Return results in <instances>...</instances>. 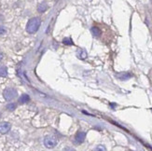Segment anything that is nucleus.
<instances>
[{
  "instance_id": "nucleus-15",
  "label": "nucleus",
  "mask_w": 152,
  "mask_h": 151,
  "mask_svg": "<svg viewBox=\"0 0 152 151\" xmlns=\"http://www.w3.org/2000/svg\"><path fill=\"white\" fill-rule=\"evenodd\" d=\"M6 33H7V30H6V28L4 27V26H0V36L6 34Z\"/></svg>"
},
{
  "instance_id": "nucleus-5",
  "label": "nucleus",
  "mask_w": 152,
  "mask_h": 151,
  "mask_svg": "<svg viewBox=\"0 0 152 151\" xmlns=\"http://www.w3.org/2000/svg\"><path fill=\"white\" fill-rule=\"evenodd\" d=\"M86 138V133L84 132H78L75 136V142L77 144H82Z\"/></svg>"
},
{
  "instance_id": "nucleus-16",
  "label": "nucleus",
  "mask_w": 152,
  "mask_h": 151,
  "mask_svg": "<svg viewBox=\"0 0 152 151\" xmlns=\"http://www.w3.org/2000/svg\"><path fill=\"white\" fill-rule=\"evenodd\" d=\"M64 151H76L74 148H72V147H65L64 149Z\"/></svg>"
},
{
  "instance_id": "nucleus-9",
  "label": "nucleus",
  "mask_w": 152,
  "mask_h": 151,
  "mask_svg": "<svg viewBox=\"0 0 152 151\" xmlns=\"http://www.w3.org/2000/svg\"><path fill=\"white\" fill-rule=\"evenodd\" d=\"M30 101V97L28 94H23L21 97L19 98V102L21 103V104H25V103H27Z\"/></svg>"
},
{
  "instance_id": "nucleus-1",
  "label": "nucleus",
  "mask_w": 152,
  "mask_h": 151,
  "mask_svg": "<svg viewBox=\"0 0 152 151\" xmlns=\"http://www.w3.org/2000/svg\"><path fill=\"white\" fill-rule=\"evenodd\" d=\"M40 24H41L40 18H38V17L32 18L29 20L27 25H26V31H27L29 34H34V33H36L38 30Z\"/></svg>"
},
{
  "instance_id": "nucleus-8",
  "label": "nucleus",
  "mask_w": 152,
  "mask_h": 151,
  "mask_svg": "<svg viewBox=\"0 0 152 151\" xmlns=\"http://www.w3.org/2000/svg\"><path fill=\"white\" fill-rule=\"evenodd\" d=\"M48 9V5L46 4L45 2H42V3H40L38 6H37V11L38 12H45L46 10Z\"/></svg>"
},
{
  "instance_id": "nucleus-11",
  "label": "nucleus",
  "mask_w": 152,
  "mask_h": 151,
  "mask_svg": "<svg viewBox=\"0 0 152 151\" xmlns=\"http://www.w3.org/2000/svg\"><path fill=\"white\" fill-rule=\"evenodd\" d=\"M7 76H8V68L2 65V66H0V77H4Z\"/></svg>"
},
{
  "instance_id": "nucleus-2",
  "label": "nucleus",
  "mask_w": 152,
  "mask_h": 151,
  "mask_svg": "<svg viewBox=\"0 0 152 151\" xmlns=\"http://www.w3.org/2000/svg\"><path fill=\"white\" fill-rule=\"evenodd\" d=\"M18 95V91L14 88H7L3 91V96L6 101H12Z\"/></svg>"
},
{
  "instance_id": "nucleus-6",
  "label": "nucleus",
  "mask_w": 152,
  "mask_h": 151,
  "mask_svg": "<svg viewBox=\"0 0 152 151\" xmlns=\"http://www.w3.org/2000/svg\"><path fill=\"white\" fill-rule=\"evenodd\" d=\"M132 77H133V74L130 73V72H124V73H121V74L117 75V77L121 80H127Z\"/></svg>"
},
{
  "instance_id": "nucleus-4",
  "label": "nucleus",
  "mask_w": 152,
  "mask_h": 151,
  "mask_svg": "<svg viewBox=\"0 0 152 151\" xmlns=\"http://www.w3.org/2000/svg\"><path fill=\"white\" fill-rule=\"evenodd\" d=\"M10 128H11L10 123L6 122V121L1 122V123H0V133H2V134L8 133L10 132Z\"/></svg>"
},
{
  "instance_id": "nucleus-7",
  "label": "nucleus",
  "mask_w": 152,
  "mask_h": 151,
  "mask_svg": "<svg viewBox=\"0 0 152 151\" xmlns=\"http://www.w3.org/2000/svg\"><path fill=\"white\" fill-rule=\"evenodd\" d=\"M77 56L81 59V60H84V59L87 58V52H86L85 50H82V49H79L77 51Z\"/></svg>"
},
{
  "instance_id": "nucleus-10",
  "label": "nucleus",
  "mask_w": 152,
  "mask_h": 151,
  "mask_svg": "<svg viewBox=\"0 0 152 151\" xmlns=\"http://www.w3.org/2000/svg\"><path fill=\"white\" fill-rule=\"evenodd\" d=\"M91 33H92V35H94V36H99L101 35V31H100V29H99L98 27H96V26H94V27H91Z\"/></svg>"
},
{
  "instance_id": "nucleus-17",
  "label": "nucleus",
  "mask_w": 152,
  "mask_h": 151,
  "mask_svg": "<svg viewBox=\"0 0 152 151\" xmlns=\"http://www.w3.org/2000/svg\"><path fill=\"white\" fill-rule=\"evenodd\" d=\"M2 59H3V53L0 52V61H2Z\"/></svg>"
},
{
  "instance_id": "nucleus-13",
  "label": "nucleus",
  "mask_w": 152,
  "mask_h": 151,
  "mask_svg": "<svg viewBox=\"0 0 152 151\" xmlns=\"http://www.w3.org/2000/svg\"><path fill=\"white\" fill-rule=\"evenodd\" d=\"M17 107V104L15 103H12V104H10L7 106V109L10 110V111H13V110H15Z\"/></svg>"
},
{
  "instance_id": "nucleus-12",
  "label": "nucleus",
  "mask_w": 152,
  "mask_h": 151,
  "mask_svg": "<svg viewBox=\"0 0 152 151\" xmlns=\"http://www.w3.org/2000/svg\"><path fill=\"white\" fill-rule=\"evenodd\" d=\"M63 43L64 44V45H74V43H73V40L70 38V37H65V38H64L63 39Z\"/></svg>"
},
{
  "instance_id": "nucleus-14",
  "label": "nucleus",
  "mask_w": 152,
  "mask_h": 151,
  "mask_svg": "<svg viewBox=\"0 0 152 151\" xmlns=\"http://www.w3.org/2000/svg\"><path fill=\"white\" fill-rule=\"evenodd\" d=\"M94 151H107V148L104 147V146H102V145H99L97 146Z\"/></svg>"
},
{
  "instance_id": "nucleus-3",
  "label": "nucleus",
  "mask_w": 152,
  "mask_h": 151,
  "mask_svg": "<svg viewBox=\"0 0 152 151\" xmlns=\"http://www.w3.org/2000/svg\"><path fill=\"white\" fill-rule=\"evenodd\" d=\"M57 139L52 135H47L44 138V145L47 148H54L57 146Z\"/></svg>"
}]
</instances>
